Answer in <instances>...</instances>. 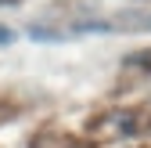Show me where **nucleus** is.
<instances>
[{"label": "nucleus", "mask_w": 151, "mask_h": 148, "mask_svg": "<svg viewBox=\"0 0 151 148\" xmlns=\"http://www.w3.org/2000/svg\"><path fill=\"white\" fill-rule=\"evenodd\" d=\"M11 40H14V33H11V29H4V25H0V47H7Z\"/></svg>", "instance_id": "f03ea898"}, {"label": "nucleus", "mask_w": 151, "mask_h": 148, "mask_svg": "<svg viewBox=\"0 0 151 148\" xmlns=\"http://www.w3.org/2000/svg\"><path fill=\"white\" fill-rule=\"evenodd\" d=\"M29 36H32V40H61L65 33H58V29H47V25H32V29H29Z\"/></svg>", "instance_id": "f257e3e1"}]
</instances>
